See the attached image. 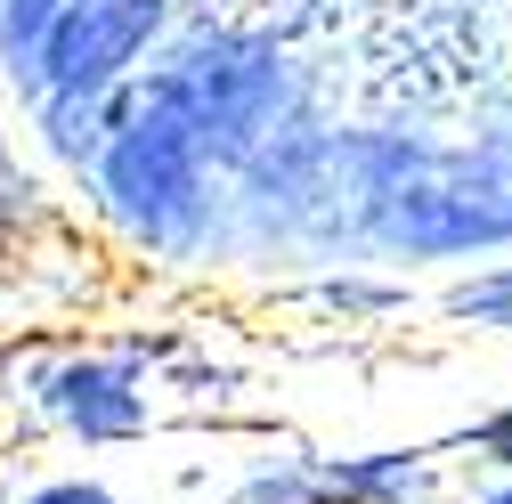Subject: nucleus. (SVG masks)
Segmentation results:
<instances>
[{"mask_svg":"<svg viewBox=\"0 0 512 504\" xmlns=\"http://www.w3.org/2000/svg\"><path fill=\"white\" fill-rule=\"evenodd\" d=\"M139 82L163 90L187 122H196V131L220 147L228 171H236L244 155H261L269 139L317 122L301 66H293L269 33H244V25H179Z\"/></svg>","mask_w":512,"mask_h":504,"instance_id":"f03ea898","label":"nucleus"},{"mask_svg":"<svg viewBox=\"0 0 512 504\" xmlns=\"http://www.w3.org/2000/svg\"><path fill=\"white\" fill-rule=\"evenodd\" d=\"M179 33V0H66L33 41V66L9 90L17 106L33 98H122Z\"/></svg>","mask_w":512,"mask_h":504,"instance_id":"20e7f679","label":"nucleus"},{"mask_svg":"<svg viewBox=\"0 0 512 504\" xmlns=\"http://www.w3.org/2000/svg\"><path fill=\"white\" fill-rule=\"evenodd\" d=\"M439 318L456 334H512V252L447 277L439 285Z\"/></svg>","mask_w":512,"mask_h":504,"instance_id":"9d476101","label":"nucleus"},{"mask_svg":"<svg viewBox=\"0 0 512 504\" xmlns=\"http://www.w3.org/2000/svg\"><path fill=\"white\" fill-rule=\"evenodd\" d=\"M66 228V212H57V187L49 171L33 163L25 131H17V114L0 106V252H33L41 236Z\"/></svg>","mask_w":512,"mask_h":504,"instance_id":"423d86ee","label":"nucleus"},{"mask_svg":"<svg viewBox=\"0 0 512 504\" xmlns=\"http://www.w3.org/2000/svg\"><path fill=\"white\" fill-rule=\"evenodd\" d=\"M155 391L179 399V407H196V415H236V399H244V366L220 358L204 334H187V350L163 366V383H155Z\"/></svg>","mask_w":512,"mask_h":504,"instance_id":"1a4fd4ad","label":"nucleus"},{"mask_svg":"<svg viewBox=\"0 0 512 504\" xmlns=\"http://www.w3.org/2000/svg\"><path fill=\"white\" fill-rule=\"evenodd\" d=\"M464 504H512V472H480V480L464 488Z\"/></svg>","mask_w":512,"mask_h":504,"instance_id":"4468645a","label":"nucleus"},{"mask_svg":"<svg viewBox=\"0 0 512 504\" xmlns=\"http://www.w3.org/2000/svg\"><path fill=\"white\" fill-rule=\"evenodd\" d=\"M0 407L25 439H57V448H131L163 423L155 374L131 366L114 342H25L0 358Z\"/></svg>","mask_w":512,"mask_h":504,"instance_id":"7ed1b4c3","label":"nucleus"},{"mask_svg":"<svg viewBox=\"0 0 512 504\" xmlns=\"http://www.w3.org/2000/svg\"><path fill=\"white\" fill-rule=\"evenodd\" d=\"M326 480L342 504H456V472H447L439 448H342L326 456Z\"/></svg>","mask_w":512,"mask_h":504,"instance_id":"39448f33","label":"nucleus"},{"mask_svg":"<svg viewBox=\"0 0 512 504\" xmlns=\"http://www.w3.org/2000/svg\"><path fill=\"white\" fill-rule=\"evenodd\" d=\"M293 301H309L326 326H382L407 309V285L391 269H309L293 285Z\"/></svg>","mask_w":512,"mask_h":504,"instance_id":"0eeeda50","label":"nucleus"},{"mask_svg":"<svg viewBox=\"0 0 512 504\" xmlns=\"http://www.w3.org/2000/svg\"><path fill=\"white\" fill-rule=\"evenodd\" d=\"M66 0H0V90H17L25 66H33V41L49 33V17Z\"/></svg>","mask_w":512,"mask_h":504,"instance_id":"9b49d317","label":"nucleus"},{"mask_svg":"<svg viewBox=\"0 0 512 504\" xmlns=\"http://www.w3.org/2000/svg\"><path fill=\"white\" fill-rule=\"evenodd\" d=\"M17 504H139V496H122V488L98 480V472H41V480L17 488Z\"/></svg>","mask_w":512,"mask_h":504,"instance_id":"ddd939ff","label":"nucleus"},{"mask_svg":"<svg viewBox=\"0 0 512 504\" xmlns=\"http://www.w3.org/2000/svg\"><path fill=\"white\" fill-rule=\"evenodd\" d=\"M98 228L163 277H212L236 269V187L220 147L187 122L163 90L131 82L114 106V131L98 163L74 179Z\"/></svg>","mask_w":512,"mask_h":504,"instance_id":"f257e3e1","label":"nucleus"},{"mask_svg":"<svg viewBox=\"0 0 512 504\" xmlns=\"http://www.w3.org/2000/svg\"><path fill=\"white\" fill-rule=\"evenodd\" d=\"M0 504H17V480H0Z\"/></svg>","mask_w":512,"mask_h":504,"instance_id":"dca6fc26","label":"nucleus"},{"mask_svg":"<svg viewBox=\"0 0 512 504\" xmlns=\"http://www.w3.org/2000/svg\"><path fill=\"white\" fill-rule=\"evenodd\" d=\"M220 504H342V496H334L326 456H317V448H293V439H277L269 456L236 464V480H228Z\"/></svg>","mask_w":512,"mask_h":504,"instance_id":"6e6552de","label":"nucleus"},{"mask_svg":"<svg viewBox=\"0 0 512 504\" xmlns=\"http://www.w3.org/2000/svg\"><path fill=\"white\" fill-rule=\"evenodd\" d=\"M456 448L472 456V472H512V399H496L488 415H472L456 431Z\"/></svg>","mask_w":512,"mask_h":504,"instance_id":"f8f14e48","label":"nucleus"},{"mask_svg":"<svg viewBox=\"0 0 512 504\" xmlns=\"http://www.w3.org/2000/svg\"><path fill=\"white\" fill-rule=\"evenodd\" d=\"M496 147H504V155H512V98H504V131H496Z\"/></svg>","mask_w":512,"mask_h":504,"instance_id":"2eb2a0df","label":"nucleus"}]
</instances>
